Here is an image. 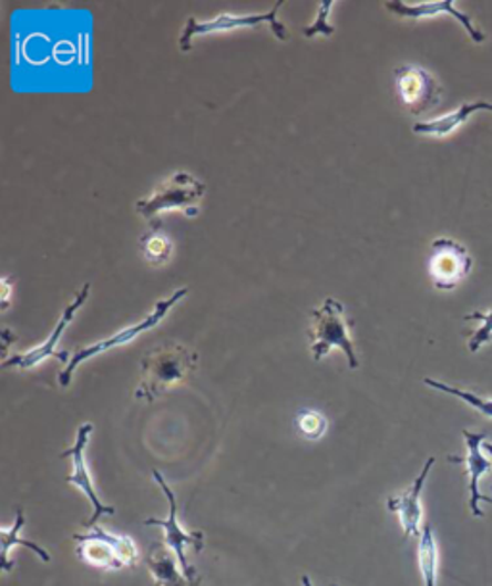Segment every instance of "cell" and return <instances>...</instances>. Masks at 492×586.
<instances>
[{
    "label": "cell",
    "mask_w": 492,
    "mask_h": 586,
    "mask_svg": "<svg viewBox=\"0 0 492 586\" xmlns=\"http://www.w3.org/2000/svg\"><path fill=\"white\" fill-rule=\"evenodd\" d=\"M198 354L183 345H164L141 360L143 377L139 381L135 399L154 402L174 384L185 381L196 370Z\"/></svg>",
    "instance_id": "obj_1"
},
{
    "label": "cell",
    "mask_w": 492,
    "mask_h": 586,
    "mask_svg": "<svg viewBox=\"0 0 492 586\" xmlns=\"http://www.w3.org/2000/svg\"><path fill=\"white\" fill-rule=\"evenodd\" d=\"M311 316L310 329V352L314 360L319 362L326 358L327 352L334 347H339L347 356L348 368L356 370L360 362L355 354V342L348 335V321L345 316V306L340 305L335 298H327L318 310H314Z\"/></svg>",
    "instance_id": "obj_2"
},
{
    "label": "cell",
    "mask_w": 492,
    "mask_h": 586,
    "mask_svg": "<svg viewBox=\"0 0 492 586\" xmlns=\"http://www.w3.org/2000/svg\"><path fill=\"white\" fill-rule=\"evenodd\" d=\"M206 193V185L187 172H175L153 195L141 198L135 210L146 222L158 225V216L166 210H183L187 216H196V204Z\"/></svg>",
    "instance_id": "obj_3"
},
{
    "label": "cell",
    "mask_w": 492,
    "mask_h": 586,
    "mask_svg": "<svg viewBox=\"0 0 492 586\" xmlns=\"http://www.w3.org/2000/svg\"><path fill=\"white\" fill-rule=\"evenodd\" d=\"M78 543V554L99 569H122L137 565L139 552L130 536L112 535L109 531L94 525L88 535H73Z\"/></svg>",
    "instance_id": "obj_4"
},
{
    "label": "cell",
    "mask_w": 492,
    "mask_h": 586,
    "mask_svg": "<svg viewBox=\"0 0 492 586\" xmlns=\"http://www.w3.org/2000/svg\"><path fill=\"white\" fill-rule=\"evenodd\" d=\"M187 292V287H185V289L175 290L174 295H170V298H166V300H160V302H156L154 310L151 311L141 323H137V326L127 327V329H123L120 333L112 335L110 339L94 342L91 347L80 348V350L72 356V360L68 363V368L60 373V384H62V387H68V384L72 383L73 373L80 368L81 363L88 362L89 358L102 354V352L112 350V348L123 347V345H127L131 340L137 339L139 335L146 333V331L154 329V327L158 326L162 319L166 318L170 310H172L182 298H185Z\"/></svg>",
    "instance_id": "obj_5"
},
{
    "label": "cell",
    "mask_w": 492,
    "mask_h": 586,
    "mask_svg": "<svg viewBox=\"0 0 492 586\" xmlns=\"http://www.w3.org/2000/svg\"><path fill=\"white\" fill-rule=\"evenodd\" d=\"M154 483H158L160 489L166 494L167 502H170V517L167 520H146V525L151 527H162L166 531V538L164 544L167 548H172L175 552V557L180 562L182 567V575L185 579L191 583V586L201 585V577L196 573L195 567L188 564L187 554H185V546H195L196 552H201L204 548V535L201 531L196 533H185V528L177 522V498H175L174 491L167 486L166 481L162 477L160 471H153Z\"/></svg>",
    "instance_id": "obj_6"
},
{
    "label": "cell",
    "mask_w": 492,
    "mask_h": 586,
    "mask_svg": "<svg viewBox=\"0 0 492 586\" xmlns=\"http://www.w3.org/2000/svg\"><path fill=\"white\" fill-rule=\"evenodd\" d=\"M470 253L462 243L454 239L433 240L431 256H429V277L434 289L454 290L471 271Z\"/></svg>",
    "instance_id": "obj_7"
},
{
    "label": "cell",
    "mask_w": 492,
    "mask_h": 586,
    "mask_svg": "<svg viewBox=\"0 0 492 586\" xmlns=\"http://www.w3.org/2000/svg\"><path fill=\"white\" fill-rule=\"evenodd\" d=\"M394 83L400 101L416 116H421L441 104L442 89L439 81L421 65H400L394 70Z\"/></svg>",
    "instance_id": "obj_8"
},
{
    "label": "cell",
    "mask_w": 492,
    "mask_h": 586,
    "mask_svg": "<svg viewBox=\"0 0 492 586\" xmlns=\"http://www.w3.org/2000/svg\"><path fill=\"white\" fill-rule=\"evenodd\" d=\"M281 7L283 2H277V7L271 8L268 14H219L217 18H214V20H208V22H198L196 18H188L185 28H183L182 37H180V49H182L183 52L191 51V47H193V37L196 35H211V33H217V31L254 28V25H260V23H269L271 30L276 33L277 39L287 41V39H289L287 28L277 20V12L281 10Z\"/></svg>",
    "instance_id": "obj_9"
},
{
    "label": "cell",
    "mask_w": 492,
    "mask_h": 586,
    "mask_svg": "<svg viewBox=\"0 0 492 586\" xmlns=\"http://www.w3.org/2000/svg\"><path fill=\"white\" fill-rule=\"evenodd\" d=\"M89 292H91V282H85V285H83V289H81L80 292L75 295V298H73L72 305L68 306V308L62 311L59 323H57V327H54V331H52L51 337L44 340L43 345L31 348V350H28V352L10 356V358H7V360L2 362V368H4V370L16 368V370L25 371L33 370V368L39 366V363H43L44 360H49V358H57V360H60V362H68V360H72V356L68 354V352H59L57 347H59L60 339H62V335H64L65 329H68V326L72 323L73 316H75V313L81 310V306L88 302Z\"/></svg>",
    "instance_id": "obj_10"
},
{
    "label": "cell",
    "mask_w": 492,
    "mask_h": 586,
    "mask_svg": "<svg viewBox=\"0 0 492 586\" xmlns=\"http://www.w3.org/2000/svg\"><path fill=\"white\" fill-rule=\"evenodd\" d=\"M91 433H93V425L91 423H83L80 429H78V434H75V442H73L72 449L64 450L60 456L62 458H72L73 471L72 475L65 477V483L80 489L81 493L88 496L91 506H93V515L91 520L85 522V527L91 528L99 523L102 515H114L116 510L112 506H106L102 504L99 494H96V489L93 485V479L89 475L88 462H85V449H88L89 439H91Z\"/></svg>",
    "instance_id": "obj_11"
},
{
    "label": "cell",
    "mask_w": 492,
    "mask_h": 586,
    "mask_svg": "<svg viewBox=\"0 0 492 586\" xmlns=\"http://www.w3.org/2000/svg\"><path fill=\"white\" fill-rule=\"evenodd\" d=\"M385 8L392 14L400 16V18H410V20H423V18H433V16L449 14L457 22L462 23L463 30L468 31V35L475 43L485 41V33L479 30L470 16L463 14L454 0H431V2H418V4H408V2L394 0V2H387Z\"/></svg>",
    "instance_id": "obj_12"
},
{
    "label": "cell",
    "mask_w": 492,
    "mask_h": 586,
    "mask_svg": "<svg viewBox=\"0 0 492 586\" xmlns=\"http://www.w3.org/2000/svg\"><path fill=\"white\" fill-rule=\"evenodd\" d=\"M462 434L463 441H465V446H468V456H450L449 460L452 463H465L468 475H470L471 514L475 515V517H483V512H481V507H479V502L485 500L486 504H492V498H489L485 494H481V491H479V481L492 470V463L489 462L485 454H483V444L486 442V434L471 433L468 429H463Z\"/></svg>",
    "instance_id": "obj_13"
},
{
    "label": "cell",
    "mask_w": 492,
    "mask_h": 586,
    "mask_svg": "<svg viewBox=\"0 0 492 586\" xmlns=\"http://www.w3.org/2000/svg\"><path fill=\"white\" fill-rule=\"evenodd\" d=\"M433 465L434 458H429L420 475L413 481V485L406 493L392 496L387 502V507L394 514H399L400 525H402V531H404V538L421 535V515H423L421 493H423V486H426V481H428Z\"/></svg>",
    "instance_id": "obj_14"
},
{
    "label": "cell",
    "mask_w": 492,
    "mask_h": 586,
    "mask_svg": "<svg viewBox=\"0 0 492 586\" xmlns=\"http://www.w3.org/2000/svg\"><path fill=\"white\" fill-rule=\"evenodd\" d=\"M478 112H491L492 114V102L478 101V102H465L460 109L444 114V116L434 117V120H428V122H418L413 125V133L418 135H434V137H447L450 133L465 124L473 114Z\"/></svg>",
    "instance_id": "obj_15"
},
{
    "label": "cell",
    "mask_w": 492,
    "mask_h": 586,
    "mask_svg": "<svg viewBox=\"0 0 492 586\" xmlns=\"http://www.w3.org/2000/svg\"><path fill=\"white\" fill-rule=\"evenodd\" d=\"M23 525H25V515H23V510H18V512H16V523L12 525V528H2V531H0V543H2V569H4V572H10L12 565H14L10 562V551H12V546H25V548H30L31 552H35L39 559L44 562V564L51 562L49 552L43 551L41 546H37V544L31 543V541H23L22 536H20V531H22Z\"/></svg>",
    "instance_id": "obj_16"
},
{
    "label": "cell",
    "mask_w": 492,
    "mask_h": 586,
    "mask_svg": "<svg viewBox=\"0 0 492 586\" xmlns=\"http://www.w3.org/2000/svg\"><path fill=\"white\" fill-rule=\"evenodd\" d=\"M418 562H420L423 586H437L439 580V548L431 525L421 528L420 544H418Z\"/></svg>",
    "instance_id": "obj_17"
},
{
    "label": "cell",
    "mask_w": 492,
    "mask_h": 586,
    "mask_svg": "<svg viewBox=\"0 0 492 586\" xmlns=\"http://www.w3.org/2000/svg\"><path fill=\"white\" fill-rule=\"evenodd\" d=\"M148 567L153 572L154 579L158 586H191L185 577L175 572L174 562L172 557H167L164 544H154L151 552H148Z\"/></svg>",
    "instance_id": "obj_18"
},
{
    "label": "cell",
    "mask_w": 492,
    "mask_h": 586,
    "mask_svg": "<svg viewBox=\"0 0 492 586\" xmlns=\"http://www.w3.org/2000/svg\"><path fill=\"white\" fill-rule=\"evenodd\" d=\"M423 383L434 389V391L447 392V394H452L457 399L463 400L465 404H470L471 408H475L478 413H481L483 418H489L492 420V400L483 399V397H478L475 392L462 391L458 387H452V384L442 383V381H437V379H431V377H426Z\"/></svg>",
    "instance_id": "obj_19"
},
{
    "label": "cell",
    "mask_w": 492,
    "mask_h": 586,
    "mask_svg": "<svg viewBox=\"0 0 492 586\" xmlns=\"http://www.w3.org/2000/svg\"><path fill=\"white\" fill-rule=\"evenodd\" d=\"M463 319L465 321H481V326L470 335V340H468L470 352L475 354L492 340V308L486 311H473V313H468Z\"/></svg>",
    "instance_id": "obj_20"
},
{
    "label": "cell",
    "mask_w": 492,
    "mask_h": 586,
    "mask_svg": "<svg viewBox=\"0 0 492 586\" xmlns=\"http://www.w3.org/2000/svg\"><path fill=\"white\" fill-rule=\"evenodd\" d=\"M141 248H143V254L148 261L153 264H162L170 258L172 254V243L167 240V237H164L162 233H148L141 240Z\"/></svg>",
    "instance_id": "obj_21"
},
{
    "label": "cell",
    "mask_w": 492,
    "mask_h": 586,
    "mask_svg": "<svg viewBox=\"0 0 492 586\" xmlns=\"http://www.w3.org/2000/svg\"><path fill=\"white\" fill-rule=\"evenodd\" d=\"M297 425L303 436L310 439V441L321 439L327 428L326 418L321 413L311 412V410L298 413Z\"/></svg>",
    "instance_id": "obj_22"
},
{
    "label": "cell",
    "mask_w": 492,
    "mask_h": 586,
    "mask_svg": "<svg viewBox=\"0 0 492 586\" xmlns=\"http://www.w3.org/2000/svg\"><path fill=\"white\" fill-rule=\"evenodd\" d=\"M331 8H334V2L331 0H327V2H324L321 7H319L318 10V18H316V22L311 23V25H308V28H305L303 30V33H305V37L318 35V33H321V35L331 37L334 35L335 28L329 23V12H331Z\"/></svg>",
    "instance_id": "obj_23"
},
{
    "label": "cell",
    "mask_w": 492,
    "mask_h": 586,
    "mask_svg": "<svg viewBox=\"0 0 492 586\" xmlns=\"http://www.w3.org/2000/svg\"><path fill=\"white\" fill-rule=\"evenodd\" d=\"M2 290H4V295H2V308L7 310L8 306H10V292H12V279L10 277H7L2 281Z\"/></svg>",
    "instance_id": "obj_24"
},
{
    "label": "cell",
    "mask_w": 492,
    "mask_h": 586,
    "mask_svg": "<svg viewBox=\"0 0 492 586\" xmlns=\"http://www.w3.org/2000/svg\"><path fill=\"white\" fill-rule=\"evenodd\" d=\"M303 585H305V586H314V585H311L310 577H306V575H305V577H303ZM331 586H339V585H331Z\"/></svg>",
    "instance_id": "obj_25"
},
{
    "label": "cell",
    "mask_w": 492,
    "mask_h": 586,
    "mask_svg": "<svg viewBox=\"0 0 492 586\" xmlns=\"http://www.w3.org/2000/svg\"><path fill=\"white\" fill-rule=\"evenodd\" d=\"M483 449H485L486 452H489V454L492 456V442H485V444H483Z\"/></svg>",
    "instance_id": "obj_26"
}]
</instances>
